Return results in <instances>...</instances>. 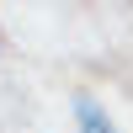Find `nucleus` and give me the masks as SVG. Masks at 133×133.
<instances>
[{"instance_id":"obj_1","label":"nucleus","mask_w":133,"mask_h":133,"mask_svg":"<svg viewBox=\"0 0 133 133\" xmlns=\"http://www.w3.org/2000/svg\"><path fill=\"white\" fill-rule=\"evenodd\" d=\"M75 123H80V133H117L112 123H107V112L91 101V96H75Z\"/></svg>"}]
</instances>
